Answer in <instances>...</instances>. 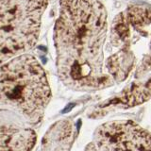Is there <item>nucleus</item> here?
<instances>
[{"mask_svg":"<svg viewBox=\"0 0 151 151\" xmlns=\"http://www.w3.org/2000/svg\"><path fill=\"white\" fill-rule=\"evenodd\" d=\"M54 27L58 76L78 92L109 88L113 79L104 71L108 13L99 1H61Z\"/></svg>","mask_w":151,"mask_h":151,"instance_id":"1","label":"nucleus"},{"mask_svg":"<svg viewBox=\"0 0 151 151\" xmlns=\"http://www.w3.org/2000/svg\"><path fill=\"white\" fill-rule=\"evenodd\" d=\"M51 99L46 74L31 54L0 66V106L17 113L28 124H38Z\"/></svg>","mask_w":151,"mask_h":151,"instance_id":"2","label":"nucleus"},{"mask_svg":"<svg viewBox=\"0 0 151 151\" xmlns=\"http://www.w3.org/2000/svg\"><path fill=\"white\" fill-rule=\"evenodd\" d=\"M47 5L45 1H0V66L36 45Z\"/></svg>","mask_w":151,"mask_h":151,"instance_id":"3","label":"nucleus"},{"mask_svg":"<svg viewBox=\"0 0 151 151\" xmlns=\"http://www.w3.org/2000/svg\"><path fill=\"white\" fill-rule=\"evenodd\" d=\"M96 151H150V133L131 120H115L94 131Z\"/></svg>","mask_w":151,"mask_h":151,"instance_id":"4","label":"nucleus"},{"mask_svg":"<svg viewBox=\"0 0 151 151\" xmlns=\"http://www.w3.org/2000/svg\"><path fill=\"white\" fill-rule=\"evenodd\" d=\"M36 139L35 131L24 118L0 109V151H31Z\"/></svg>","mask_w":151,"mask_h":151,"instance_id":"5","label":"nucleus"},{"mask_svg":"<svg viewBox=\"0 0 151 151\" xmlns=\"http://www.w3.org/2000/svg\"><path fill=\"white\" fill-rule=\"evenodd\" d=\"M150 58L145 56L136 71V81L132 82L119 96L100 106L105 108H130L147 101L150 97Z\"/></svg>","mask_w":151,"mask_h":151,"instance_id":"6","label":"nucleus"},{"mask_svg":"<svg viewBox=\"0 0 151 151\" xmlns=\"http://www.w3.org/2000/svg\"><path fill=\"white\" fill-rule=\"evenodd\" d=\"M74 127L69 120H60L52 126L42 140V151H69L74 142Z\"/></svg>","mask_w":151,"mask_h":151,"instance_id":"7","label":"nucleus"},{"mask_svg":"<svg viewBox=\"0 0 151 151\" xmlns=\"http://www.w3.org/2000/svg\"><path fill=\"white\" fill-rule=\"evenodd\" d=\"M135 56L129 48L120 49L106 61L107 74L116 83L124 81L135 65Z\"/></svg>","mask_w":151,"mask_h":151,"instance_id":"8","label":"nucleus"},{"mask_svg":"<svg viewBox=\"0 0 151 151\" xmlns=\"http://www.w3.org/2000/svg\"><path fill=\"white\" fill-rule=\"evenodd\" d=\"M130 27H133L142 36H146L149 33L150 25V8L143 5H131L124 12Z\"/></svg>","mask_w":151,"mask_h":151,"instance_id":"9","label":"nucleus"},{"mask_svg":"<svg viewBox=\"0 0 151 151\" xmlns=\"http://www.w3.org/2000/svg\"><path fill=\"white\" fill-rule=\"evenodd\" d=\"M111 42L113 46L121 49L129 48L130 44V26L124 12L117 14L113 19L111 29Z\"/></svg>","mask_w":151,"mask_h":151,"instance_id":"10","label":"nucleus"},{"mask_svg":"<svg viewBox=\"0 0 151 151\" xmlns=\"http://www.w3.org/2000/svg\"><path fill=\"white\" fill-rule=\"evenodd\" d=\"M84 151H96V146H94L93 143H90L86 146V148H85Z\"/></svg>","mask_w":151,"mask_h":151,"instance_id":"11","label":"nucleus"}]
</instances>
